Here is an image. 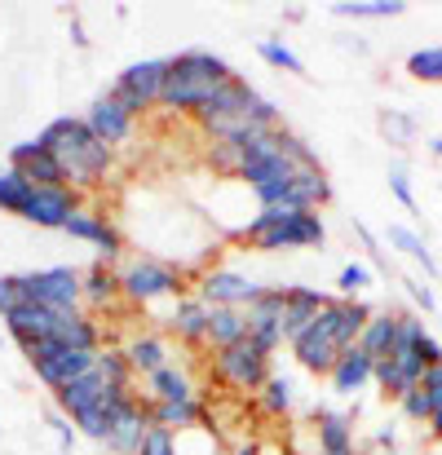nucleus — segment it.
<instances>
[{
  "label": "nucleus",
  "mask_w": 442,
  "mask_h": 455,
  "mask_svg": "<svg viewBox=\"0 0 442 455\" xmlns=\"http://www.w3.org/2000/svg\"><path fill=\"white\" fill-rule=\"evenodd\" d=\"M235 71L208 49H181L168 58V84L159 93L164 111H204V102L230 80Z\"/></svg>",
  "instance_id": "obj_1"
},
{
  "label": "nucleus",
  "mask_w": 442,
  "mask_h": 455,
  "mask_svg": "<svg viewBox=\"0 0 442 455\" xmlns=\"http://www.w3.org/2000/svg\"><path fill=\"white\" fill-rule=\"evenodd\" d=\"M120 292L133 305L168 301V297H195L186 292V270L164 257H129L120 266Z\"/></svg>",
  "instance_id": "obj_2"
},
{
  "label": "nucleus",
  "mask_w": 442,
  "mask_h": 455,
  "mask_svg": "<svg viewBox=\"0 0 442 455\" xmlns=\"http://www.w3.org/2000/svg\"><path fill=\"white\" fill-rule=\"evenodd\" d=\"M18 283H22V297H27V301L62 309V314H80V301H84V275L71 270V266L27 270V275H18Z\"/></svg>",
  "instance_id": "obj_3"
},
{
  "label": "nucleus",
  "mask_w": 442,
  "mask_h": 455,
  "mask_svg": "<svg viewBox=\"0 0 442 455\" xmlns=\"http://www.w3.org/2000/svg\"><path fill=\"white\" fill-rule=\"evenodd\" d=\"M164 84H168V58H147V62H133V67H125L116 76L111 98L138 120V116H147L150 107H159Z\"/></svg>",
  "instance_id": "obj_4"
},
{
  "label": "nucleus",
  "mask_w": 442,
  "mask_h": 455,
  "mask_svg": "<svg viewBox=\"0 0 442 455\" xmlns=\"http://www.w3.org/2000/svg\"><path fill=\"white\" fill-rule=\"evenodd\" d=\"M213 367H217V376H221L230 389H244V394H261L266 380H270V358H266L248 336H244L239 345H230V349H217Z\"/></svg>",
  "instance_id": "obj_5"
},
{
  "label": "nucleus",
  "mask_w": 442,
  "mask_h": 455,
  "mask_svg": "<svg viewBox=\"0 0 442 455\" xmlns=\"http://www.w3.org/2000/svg\"><path fill=\"white\" fill-rule=\"evenodd\" d=\"M266 283L239 275V270H204L195 283V297L213 309H248L253 301H261Z\"/></svg>",
  "instance_id": "obj_6"
},
{
  "label": "nucleus",
  "mask_w": 442,
  "mask_h": 455,
  "mask_svg": "<svg viewBox=\"0 0 442 455\" xmlns=\"http://www.w3.org/2000/svg\"><path fill=\"white\" fill-rule=\"evenodd\" d=\"M296 164L288 155L279 151V129L261 142V147H253V151H244V164H239V172H235V181H244L248 190H261V186H279V181H293Z\"/></svg>",
  "instance_id": "obj_7"
},
{
  "label": "nucleus",
  "mask_w": 442,
  "mask_h": 455,
  "mask_svg": "<svg viewBox=\"0 0 442 455\" xmlns=\"http://www.w3.org/2000/svg\"><path fill=\"white\" fill-rule=\"evenodd\" d=\"M323 239H327V230H323V217H318V212H293V208H284L279 226H275V230H266L253 248H261V252H284V248H323Z\"/></svg>",
  "instance_id": "obj_8"
},
{
  "label": "nucleus",
  "mask_w": 442,
  "mask_h": 455,
  "mask_svg": "<svg viewBox=\"0 0 442 455\" xmlns=\"http://www.w3.org/2000/svg\"><path fill=\"white\" fill-rule=\"evenodd\" d=\"M76 208H80V195L71 186H36L22 208V221H31L40 230H67Z\"/></svg>",
  "instance_id": "obj_9"
},
{
  "label": "nucleus",
  "mask_w": 442,
  "mask_h": 455,
  "mask_svg": "<svg viewBox=\"0 0 442 455\" xmlns=\"http://www.w3.org/2000/svg\"><path fill=\"white\" fill-rule=\"evenodd\" d=\"M318 323L332 331V340L341 345V354L345 349H354L358 345V336H363V327L372 323V309L363 301H354V297H332L327 309L318 314Z\"/></svg>",
  "instance_id": "obj_10"
},
{
  "label": "nucleus",
  "mask_w": 442,
  "mask_h": 455,
  "mask_svg": "<svg viewBox=\"0 0 442 455\" xmlns=\"http://www.w3.org/2000/svg\"><path fill=\"white\" fill-rule=\"evenodd\" d=\"M67 323L62 309H49V305H36V301H22L13 314H4V327L9 336L22 345V340H44V336H58Z\"/></svg>",
  "instance_id": "obj_11"
},
{
  "label": "nucleus",
  "mask_w": 442,
  "mask_h": 455,
  "mask_svg": "<svg viewBox=\"0 0 442 455\" xmlns=\"http://www.w3.org/2000/svg\"><path fill=\"white\" fill-rule=\"evenodd\" d=\"M293 354H296V363H301L305 371H314V376H332L336 363H341V345L332 340V331H327L323 323H314V327H305V331L296 336Z\"/></svg>",
  "instance_id": "obj_12"
},
{
  "label": "nucleus",
  "mask_w": 442,
  "mask_h": 455,
  "mask_svg": "<svg viewBox=\"0 0 442 455\" xmlns=\"http://www.w3.org/2000/svg\"><path fill=\"white\" fill-rule=\"evenodd\" d=\"M257 98H261V93H257L248 80L230 76V80H226V84H221V89H217V93L204 102V111H199L195 120L204 124V120H235V116H248V111L257 107Z\"/></svg>",
  "instance_id": "obj_13"
},
{
  "label": "nucleus",
  "mask_w": 442,
  "mask_h": 455,
  "mask_svg": "<svg viewBox=\"0 0 442 455\" xmlns=\"http://www.w3.org/2000/svg\"><path fill=\"white\" fill-rule=\"evenodd\" d=\"M98 354L102 349H62L53 363H44V367H31L36 371V380L44 385V389H62V385H71V380H80V376H89V371H98Z\"/></svg>",
  "instance_id": "obj_14"
},
{
  "label": "nucleus",
  "mask_w": 442,
  "mask_h": 455,
  "mask_svg": "<svg viewBox=\"0 0 442 455\" xmlns=\"http://www.w3.org/2000/svg\"><path fill=\"white\" fill-rule=\"evenodd\" d=\"M84 124H89V129H93V138H102L107 147H125V142H129V133H133V116H129L111 93H102V98L89 107Z\"/></svg>",
  "instance_id": "obj_15"
},
{
  "label": "nucleus",
  "mask_w": 442,
  "mask_h": 455,
  "mask_svg": "<svg viewBox=\"0 0 442 455\" xmlns=\"http://www.w3.org/2000/svg\"><path fill=\"white\" fill-rule=\"evenodd\" d=\"M327 301H332V297H323L318 288L293 283V288H288V309H284V340L293 345L305 327H314V323H318V314L327 309Z\"/></svg>",
  "instance_id": "obj_16"
},
{
  "label": "nucleus",
  "mask_w": 442,
  "mask_h": 455,
  "mask_svg": "<svg viewBox=\"0 0 442 455\" xmlns=\"http://www.w3.org/2000/svg\"><path fill=\"white\" fill-rule=\"evenodd\" d=\"M147 434H150V407L147 403H133V407L116 420V429H111V438H107V451L111 455H138Z\"/></svg>",
  "instance_id": "obj_17"
},
{
  "label": "nucleus",
  "mask_w": 442,
  "mask_h": 455,
  "mask_svg": "<svg viewBox=\"0 0 442 455\" xmlns=\"http://www.w3.org/2000/svg\"><path fill=\"white\" fill-rule=\"evenodd\" d=\"M208 314H213V305H204L199 297H181L173 305V314H168V327L186 345H199V340L208 345Z\"/></svg>",
  "instance_id": "obj_18"
},
{
  "label": "nucleus",
  "mask_w": 442,
  "mask_h": 455,
  "mask_svg": "<svg viewBox=\"0 0 442 455\" xmlns=\"http://www.w3.org/2000/svg\"><path fill=\"white\" fill-rule=\"evenodd\" d=\"M288 186H293V199H288L293 212H318L332 199V186H327V172L323 168H296Z\"/></svg>",
  "instance_id": "obj_19"
},
{
  "label": "nucleus",
  "mask_w": 442,
  "mask_h": 455,
  "mask_svg": "<svg viewBox=\"0 0 442 455\" xmlns=\"http://www.w3.org/2000/svg\"><path fill=\"white\" fill-rule=\"evenodd\" d=\"M150 407V425L159 429H173V434H190L204 425V403L199 398H181V403H147Z\"/></svg>",
  "instance_id": "obj_20"
},
{
  "label": "nucleus",
  "mask_w": 442,
  "mask_h": 455,
  "mask_svg": "<svg viewBox=\"0 0 442 455\" xmlns=\"http://www.w3.org/2000/svg\"><path fill=\"white\" fill-rule=\"evenodd\" d=\"M372 376H376V358H372L363 345H354V349L341 354V363H336V371H332V385H336V394H358Z\"/></svg>",
  "instance_id": "obj_21"
},
{
  "label": "nucleus",
  "mask_w": 442,
  "mask_h": 455,
  "mask_svg": "<svg viewBox=\"0 0 442 455\" xmlns=\"http://www.w3.org/2000/svg\"><path fill=\"white\" fill-rule=\"evenodd\" d=\"M102 394H107V380H102V371H89V376H80V380L62 385L53 398H58V411L76 420L80 411H89L93 403H102Z\"/></svg>",
  "instance_id": "obj_22"
},
{
  "label": "nucleus",
  "mask_w": 442,
  "mask_h": 455,
  "mask_svg": "<svg viewBox=\"0 0 442 455\" xmlns=\"http://www.w3.org/2000/svg\"><path fill=\"white\" fill-rule=\"evenodd\" d=\"M354 447V416L350 411H318V455Z\"/></svg>",
  "instance_id": "obj_23"
},
{
  "label": "nucleus",
  "mask_w": 442,
  "mask_h": 455,
  "mask_svg": "<svg viewBox=\"0 0 442 455\" xmlns=\"http://www.w3.org/2000/svg\"><path fill=\"white\" fill-rule=\"evenodd\" d=\"M147 394H150V403H181V398H195L190 376H186L177 363H168V367H159L155 376H147Z\"/></svg>",
  "instance_id": "obj_24"
},
{
  "label": "nucleus",
  "mask_w": 442,
  "mask_h": 455,
  "mask_svg": "<svg viewBox=\"0 0 442 455\" xmlns=\"http://www.w3.org/2000/svg\"><path fill=\"white\" fill-rule=\"evenodd\" d=\"M248 336V314L244 309H213L208 314V345L213 349H230Z\"/></svg>",
  "instance_id": "obj_25"
},
{
  "label": "nucleus",
  "mask_w": 442,
  "mask_h": 455,
  "mask_svg": "<svg viewBox=\"0 0 442 455\" xmlns=\"http://www.w3.org/2000/svg\"><path fill=\"white\" fill-rule=\"evenodd\" d=\"M394 336H398V309H381V314H372V323L363 327L358 345H363L372 358H385V354L394 349Z\"/></svg>",
  "instance_id": "obj_26"
},
{
  "label": "nucleus",
  "mask_w": 442,
  "mask_h": 455,
  "mask_svg": "<svg viewBox=\"0 0 442 455\" xmlns=\"http://www.w3.org/2000/svg\"><path fill=\"white\" fill-rule=\"evenodd\" d=\"M31 147H36V151H31V159L22 164L27 181H31V186H67V168H62V159L44 151V147H40V138H36Z\"/></svg>",
  "instance_id": "obj_27"
},
{
  "label": "nucleus",
  "mask_w": 442,
  "mask_h": 455,
  "mask_svg": "<svg viewBox=\"0 0 442 455\" xmlns=\"http://www.w3.org/2000/svg\"><path fill=\"white\" fill-rule=\"evenodd\" d=\"M116 297H125V292H120V270H111L107 261H93V266L84 270V301L111 305Z\"/></svg>",
  "instance_id": "obj_28"
},
{
  "label": "nucleus",
  "mask_w": 442,
  "mask_h": 455,
  "mask_svg": "<svg viewBox=\"0 0 442 455\" xmlns=\"http://www.w3.org/2000/svg\"><path fill=\"white\" fill-rule=\"evenodd\" d=\"M284 309H288V288H266L261 301H253L248 314V331L253 327H284Z\"/></svg>",
  "instance_id": "obj_29"
},
{
  "label": "nucleus",
  "mask_w": 442,
  "mask_h": 455,
  "mask_svg": "<svg viewBox=\"0 0 442 455\" xmlns=\"http://www.w3.org/2000/svg\"><path fill=\"white\" fill-rule=\"evenodd\" d=\"M125 354H129L133 371H142V376H155L159 367H168V354H164V340L159 336H133L125 345Z\"/></svg>",
  "instance_id": "obj_30"
},
{
  "label": "nucleus",
  "mask_w": 442,
  "mask_h": 455,
  "mask_svg": "<svg viewBox=\"0 0 442 455\" xmlns=\"http://www.w3.org/2000/svg\"><path fill=\"white\" fill-rule=\"evenodd\" d=\"M385 239H390V248H398V252H407L412 261H421L430 279H438V261H434V252L425 248V239H421L416 230H407V226H390Z\"/></svg>",
  "instance_id": "obj_31"
},
{
  "label": "nucleus",
  "mask_w": 442,
  "mask_h": 455,
  "mask_svg": "<svg viewBox=\"0 0 442 455\" xmlns=\"http://www.w3.org/2000/svg\"><path fill=\"white\" fill-rule=\"evenodd\" d=\"M31 190H36V186L27 181V172H22V168H4V172H0V212L22 217V208H27Z\"/></svg>",
  "instance_id": "obj_32"
},
{
  "label": "nucleus",
  "mask_w": 442,
  "mask_h": 455,
  "mask_svg": "<svg viewBox=\"0 0 442 455\" xmlns=\"http://www.w3.org/2000/svg\"><path fill=\"white\" fill-rule=\"evenodd\" d=\"M336 18H398L407 4L403 0H336L327 4Z\"/></svg>",
  "instance_id": "obj_33"
},
{
  "label": "nucleus",
  "mask_w": 442,
  "mask_h": 455,
  "mask_svg": "<svg viewBox=\"0 0 442 455\" xmlns=\"http://www.w3.org/2000/svg\"><path fill=\"white\" fill-rule=\"evenodd\" d=\"M58 340H62L67 349H98V323H93L89 314H67Z\"/></svg>",
  "instance_id": "obj_34"
},
{
  "label": "nucleus",
  "mask_w": 442,
  "mask_h": 455,
  "mask_svg": "<svg viewBox=\"0 0 442 455\" xmlns=\"http://www.w3.org/2000/svg\"><path fill=\"white\" fill-rule=\"evenodd\" d=\"M407 76H412V80H425V84H442V44L416 49V53L407 58Z\"/></svg>",
  "instance_id": "obj_35"
},
{
  "label": "nucleus",
  "mask_w": 442,
  "mask_h": 455,
  "mask_svg": "<svg viewBox=\"0 0 442 455\" xmlns=\"http://www.w3.org/2000/svg\"><path fill=\"white\" fill-rule=\"evenodd\" d=\"M98 371H102L107 385H133V376H138L125 349H102L98 354Z\"/></svg>",
  "instance_id": "obj_36"
},
{
  "label": "nucleus",
  "mask_w": 442,
  "mask_h": 455,
  "mask_svg": "<svg viewBox=\"0 0 442 455\" xmlns=\"http://www.w3.org/2000/svg\"><path fill=\"white\" fill-rule=\"evenodd\" d=\"M293 380L288 376H270L266 380V389H261V407L270 411V416H288L293 411Z\"/></svg>",
  "instance_id": "obj_37"
},
{
  "label": "nucleus",
  "mask_w": 442,
  "mask_h": 455,
  "mask_svg": "<svg viewBox=\"0 0 442 455\" xmlns=\"http://www.w3.org/2000/svg\"><path fill=\"white\" fill-rule=\"evenodd\" d=\"M257 53H261V62H270V67H279V71L305 76V62L296 58V53L288 49V44H284V40H261V44H257Z\"/></svg>",
  "instance_id": "obj_38"
},
{
  "label": "nucleus",
  "mask_w": 442,
  "mask_h": 455,
  "mask_svg": "<svg viewBox=\"0 0 442 455\" xmlns=\"http://www.w3.org/2000/svg\"><path fill=\"white\" fill-rule=\"evenodd\" d=\"M381 133H385L394 147H407V142H416V120H412L407 111H385V116H381Z\"/></svg>",
  "instance_id": "obj_39"
},
{
  "label": "nucleus",
  "mask_w": 442,
  "mask_h": 455,
  "mask_svg": "<svg viewBox=\"0 0 442 455\" xmlns=\"http://www.w3.org/2000/svg\"><path fill=\"white\" fill-rule=\"evenodd\" d=\"M279 151L288 155L296 168H318V155H314V147H309L301 133H293V129H279Z\"/></svg>",
  "instance_id": "obj_40"
},
{
  "label": "nucleus",
  "mask_w": 442,
  "mask_h": 455,
  "mask_svg": "<svg viewBox=\"0 0 442 455\" xmlns=\"http://www.w3.org/2000/svg\"><path fill=\"white\" fill-rule=\"evenodd\" d=\"M239 164H244V151H239V147H230V142H213V147H208V168H213V172L235 177Z\"/></svg>",
  "instance_id": "obj_41"
},
{
  "label": "nucleus",
  "mask_w": 442,
  "mask_h": 455,
  "mask_svg": "<svg viewBox=\"0 0 442 455\" xmlns=\"http://www.w3.org/2000/svg\"><path fill=\"white\" fill-rule=\"evenodd\" d=\"M398 407H403V416H407V420H421V425H425V420L434 416V394H430L425 385H416V389H412Z\"/></svg>",
  "instance_id": "obj_42"
},
{
  "label": "nucleus",
  "mask_w": 442,
  "mask_h": 455,
  "mask_svg": "<svg viewBox=\"0 0 442 455\" xmlns=\"http://www.w3.org/2000/svg\"><path fill=\"white\" fill-rule=\"evenodd\" d=\"M138 455H177V434H173V429L150 425V434L142 438V451Z\"/></svg>",
  "instance_id": "obj_43"
},
{
  "label": "nucleus",
  "mask_w": 442,
  "mask_h": 455,
  "mask_svg": "<svg viewBox=\"0 0 442 455\" xmlns=\"http://www.w3.org/2000/svg\"><path fill=\"white\" fill-rule=\"evenodd\" d=\"M390 190H394V199H398V204H403L412 217L421 212V204H416V195H412V186H407V172H403V164H394V168H390Z\"/></svg>",
  "instance_id": "obj_44"
},
{
  "label": "nucleus",
  "mask_w": 442,
  "mask_h": 455,
  "mask_svg": "<svg viewBox=\"0 0 442 455\" xmlns=\"http://www.w3.org/2000/svg\"><path fill=\"white\" fill-rule=\"evenodd\" d=\"M367 283H372V270H367V266H358V261H354V266H345V270L336 275V288H341L345 297H354V292H358V288H367Z\"/></svg>",
  "instance_id": "obj_45"
},
{
  "label": "nucleus",
  "mask_w": 442,
  "mask_h": 455,
  "mask_svg": "<svg viewBox=\"0 0 442 455\" xmlns=\"http://www.w3.org/2000/svg\"><path fill=\"white\" fill-rule=\"evenodd\" d=\"M22 301H27V297H22L18 275H0V318H4V314H13Z\"/></svg>",
  "instance_id": "obj_46"
},
{
  "label": "nucleus",
  "mask_w": 442,
  "mask_h": 455,
  "mask_svg": "<svg viewBox=\"0 0 442 455\" xmlns=\"http://www.w3.org/2000/svg\"><path fill=\"white\" fill-rule=\"evenodd\" d=\"M248 340H253V345L270 358V354L284 345V327H253V331H248Z\"/></svg>",
  "instance_id": "obj_47"
},
{
  "label": "nucleus",
  "mask_w": 442,
  "mask_h": 455,
  "mask_svg": "<svg viewBox=\"0 0 442 455\" xmlns=\"http://www.w3.org/2000/svg\"><path fill=\"white\" fill-rule=\"evenodd\" d=\"M53 429H58V443H62V451H76V438H80V429H76V420H67L62 411H49L44 416Z\"/></svg>",
  "instance_id": "obj_48"
},
{
  "label": "nucleus",
  "mask_w": 442,
  "mask_h": 455,
  "mask_svg": "<svg viewBox=\"0 0 442 455\" xmlns=\"http://www.w3.org/2000/svg\"><path fill=\"white\" fill-rule=\"evenodd\" d=\"M350 226H354V235H358V239H363V248H367V252H372V257H376V266H385V257H381V248H376V235H372V230H367V226H363V221H358V217H354V221H350Z\"/></svg>",
  "instance_id": "obj_49"
},
{
  "label": "nucleus",
  "mask_w": 442,
  "mask_h": 455,
  "mask_svg": "<svg viewBox=\"0 0 442 455\" xmlns=\"http://www.w3.org/2000/svg\"><path fill=\"white\" fill-rule=\"evenodd\" d=\"M407 292H412V301L421 305V309H425V314H430V309H434V305H438V297H434V292H430V288H425V283H416V279H407Z\"/></svg>",
  "instance_id": "obj_50"
},
{
  "label": "nucleus",
  "mask_w": 442,
  "mask_h": 455,
  "mask_svg": "<svg viewBox=\"0 0 442 455\" xmlns=\"http://www.w3.org/2000/svg\"><path fill=\"white\" fill-rule=\"evenodd\" d=\"M421 385H425V389H430L434 398H442V363H438V367H430V371H425V380H421Z\"/></svg>",
  "instance_id": "obj_51"
},
{
  "label": "nucleus",
  "mask_w": 442,
  "mask_h": 455,
  "mask_svg": "<svg viewBox=\"0 0 442 455\" xmlns=\"http://www.w3.org/2000/svg\"><path fill=\"white\" fill-rule=\"evenodd\" d=\"M71 40H76L80 49H89V31H84V22H80V18H71Z\"/></svg>",
  "instance_id": "obj_52"
},
{
  "label": "nucleus",
  "mask_w": 442,
  "mask_h": 455,
  "mask_svg": "<svg viewBox=\"0 0 442 455\" xmlns=\"http://www.w3.org/2000/svg\"><path fill=\"white\" fill-rule=\"evenodd\" d=\"M430 429H434V438H442V398H434V416H430Z\"/></svg>",
  "instance_id": "obj_53"
},
{
  "label": "nucleus",
  "mask_w": 442,
  "mask_h": 455,
  "mask_svg": "<svg viewBox=\"0 0 442 455\" xmlns=\"http://www.w3.org/2000/svg\"><path fill=\"white\" fill-rule=\"evenodd\" d=\"M430 151H434V155H438V159H442V133H438V138H434V142H430Z\"/></svg>",
  "instance_id": "obj_54"
},
{
  "label": "nucleus",
  "mask_w": 442,
  "mask_h": 455,
  "mask_svg": "<svg viewBox=\"0 0 442 455\" xmlns=\"http://www.w3.org/2000/svg\"><path fill=\"white\" fill-rule=\"evenodd\" d=\"M327 455H363L358 447H350V451H327Z\"/></svg>",
  "instance_id": "obj_55"
},
{
  "label": "nucleus",
  "mask_w": 442,
  "mask_h": 455,
  "mask_svg": "<svg viewBox=\"0 0 442 455\" xmlns=\"http://www.w3.org/2000/svg\"><path fill=\"white\" fill-rule=\"evenodd\" d=\"M0 340H4V336H0Z\"/></svg>",
  "instance_id": "obj_56"
}]
</instances>
